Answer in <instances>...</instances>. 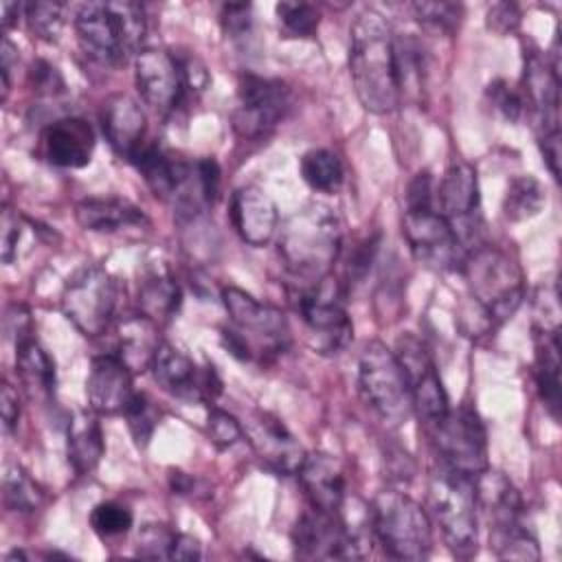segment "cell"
<instances>
[{
	"mask_svg": "<svg viewBox=\"0 0 562 562\" xmlns=\"http://www.w3.org/2000/svg\"><path fill=\"white\" fill-rule=\"evenodd\" d=\"M349 75L367 112L389 114L397 108L395 33L375 9H362L349 29Z\"/></svg>",
	"mask_w": 562,
	"mask_h": 562,
	"instance_id": "1",
	"label": "cell"
},
{
	"mask_svg": "<svg viewBox=\"0 0 562 562\" xmlns=\"http://www.w3.org/2000/svg\"><path fill=\"white\" fill-rule=\"evenodd\" d=\"M340 246L342 226L331 206L310 202L294 211L279 233V257L294 290L314 285L331 274Z\"/></svg>",
	"mask_w": 562,
	"mask_h": 562,
	"instance_id": "2",
	"label": "cell"
},
{
	"mask_svg": "<svg viewBox=\"0 0 562 562\" xmlns=\"http://www.w3.org/2000/svg\"><path fill=\"white\" fill-rule=\"evenodd\" d=\"M476 512L490 527V547L501 560H538L540 547L527 522V512L516 485L490 465L474 476Z\"/></svg>",
	"mask_w": 562,
	"mask_h": 562,
	"instance_id": "3",
	"label": "cell"
},
{
	"mask_svg": "<svg viewBox=\"0 0 562 562\" xmlns=\"http://www.w3.org/2000/svg\"><path fill=\"white\" fill-rule=\"evenodd\" d=\"M75 33L90 59L119 66L130 55L140 53L147 24L140 4L86 2L75 13Z\"/></svg>",
	"mask_w": 562,
	"mask_h": 562,
	"instance_id": "4",
	"label": "cell"
},
{
	"mask_svg": "<svg viewBox=\"0 0 562 562\" xmlns=\"http://www.w3.org/2000/svg\"><path fill=\"white\" fill-rule=\"evenodd\" d=\"M222 303L231 327L222 329V345L239 360H266L290 345V327L281 310L257 301L235 285L222 288Z\"/></svg>",
	"mask_w": 562,
	"mask_h": 562,
	"instance_id": "5",
	"label": "cell"
},
{
	"mask_svg": "<svg viewBox=\"0 0 562 562\" xmlns=\"http://www.w3.org/2000/svg\"><path fill=\"white\" fill-rule=\"evenodd\" d=\"M470 288L474 305L490 325H501L516 314L525 299V279L518 261L498 246L468 250L459 270Z\"/></svg>",
	"mask_w": 562,
	"mask_h": 562,
	"instance_id": "6",
	"label": "cell"
},
{
	"mask_svg": "<svg viewBox=\"0 0 562 562\" xmlns=\"http://www.w3.org/2000/svg\"><path fill=\"white\" fill-rule=\"evenodd\" d=\"M428 516L441 529L457 558H472L479 547L474 479L439 463L428 479Z\"/></svg>",
	"mask_w": 562,
	"mask_h": 562,
	"instance_id": "7",
	"label": "cell"
},
{
	"mask_svg": "<svg viewBox=\"0 0 562 562\" xmlns=\"http://www.w3.org/2000/svg\"><path fill=\"white\" fill-rule=\"evenodd\" d=\"M369 522L384 553L395 560H424L432 549V520L408 494L380 492L369 509Z\"/></svg>",
	"mask_w": 562,
	"mask_h": 562,
	"instance_id": "8",
	"label": "cell"
},
{
	"mask_svg": "<svg viewBox=\"0 0 562 562\" xmlns=\"http://www.w3.org/2000/svg\"><path fill=\"white\" fill-rule=\"evenodd\" d=\"M358 389L364 404L391 428L406 424L415 413L402 364L395 351L380 340H371L360 353Z\"/></svg>",
	"mask_w": 562,
	"mask_h": 562,
	"instance_id": "9",
	"label": "cell"
},
{
	"mask_svg": "<svg viewBox=\"0 0 562 562\" xmlns=\"http://www.w3.org/2000/svg\"><path fill=\"white\" fill-rule=\"evenodd\" d=\"M296 310L307 329L310 345L318 353H340L353 338V325L345 305V290L334 274L296 290Z\"/></svg>",
	"mask_w": 562,
	"mask_h": 562,
	"instance_id": "10",
	"label": "cell"
},
{
	"mask_svg": "<svg viewBox=\"0 0 562 562\" xmlns=\"http://www.w3.org/2000/svg\"><path fill=\"white\" fill-rule=\"evenodd\" d=\"M119 303V281L101 266L79 268L61 292L64 316L88 338L105 334Z\"/></svg>",
	"mask_w": 562,
	"mask_h": 562,
	"instance_id": "11",
	"label": "cell"
},
{
	"mask_svg": "<svg viewBox=\"0 0 562 562\" xmlns=\"http://www.w3.org/2000/svg\"><path fill=\"white\" fill-rule=\"evenodd\" d=\"M294 553L301 560H358L367 555V544L345 516L321 512L316 507L303 512L292 527Z\"/></svg>",
	"mask_w": 562,
	"mask_h": 562,
	"instance_id": "12",
	"label": "cell"
},
{
	"mask_svg": "<svg viewBox=\"0 0 562 562\" xmlns=\"http://www.w3.org/2000/svg\"><path fill=\"white\" fill-rule=\"evenodd\" d=\"M432 441L439 452V463L470 479L487 468V435L479 413L461 404L448 408L432 426Z\"/></svg>",
	"mask_w": 562,
	"mask_h": 562,
	"instance_id": "13",
	"label": "cell"
},
{
	"mask_svg": "<svg viewBox=\"0 0 562 562\" xmlns=\"http://www.w3.org/2000/svg\"><path fill=\"white\" fill-rule=\"evenodd\" d=\"M292 105V92L281 79L246 72L237 86L233 130L244 140H261L283 121Z\"/></svg>",
	"mask_w": 562,
	"mask_h": 562,
	"instance_id": "14",
	"label": "cell"
},
{
	"mask_svg": "<svg viewBox=\"0 0 562 562\" xmlns=\"http://www.w3.org/2000/svg\"><path fill=\"white\" fill-rule=\"evenodd\" d=\"M402 228L417 261L441 272L461 270L468 248L437 209L404 211Z\"/></svg>",
	"mask_w": 562,
	"mask_h": 562,
	"instance_id": "15",
	"label": "cell"
},
{
	"mask_svg": "<svg viewBox=\"0 0 562 562\" xmlns=\"http://www.w3.org/2000/svg\"><path fill=\"white\" fill-rule=\"evenodd\" d=\"M395 356L402 364V371L406 375L411 397H413V411L432 426L439 422L446 411L450 408L448 395L443 391L437 364L428 351V347L413 334H404L397 338Z\"/></svg>",
	"mask_w": 562,
	"mask_h": 562,
	"instance_id": "16",
	"label": "cell"
},
{
	"mask_svg": "<svg viewBox=\"0 0 562 562\" xmlns=\"http://www.w3.org/2000/svg\"><path fill=\"white\" fill-rule=\"evenodd\" d=\"M134 81L140 99L158 114L173 112L189 94L180 57L167 48H143L134 57Z\"/></svg>",
	"mask_w": 562,
	"mask_h": 562,
	"instance_id": "17",
	"label": "cell"
},
{
	"mask_svg": "<svg viewBox=\"0 0 562 562\" xmlns=\"http://www.w3.org/2000/svg\"><path fill=\"white\" fill-rule=\"evenodd\" d=\"M149 369L154 380L178 400L202 402L215 400L222 393V380L213 364L202 369L169 342H160Z\"/></svg>",
	"mask_w": 562,
	"mask_h": 562,
	"instance_id": "18",
	"label": "cell"
},
{
	"mask_svg": "<svg viewBox=\"0 0 562 562\" xmlns=\"http://www.w3.org/2000/svg\"><path fill=\"white\" fill-rule=\"evenodd\" d=\"M241 428L259 461H263L270 470L277 474L299 472L307 452L279 417L266 411H255Z\"/></svg>",
	"mask_w": 562,
	"mask_h": 562,
	"instance_id": "19",
	"label": "cell"
},
{
	"mask_svg": "<svg viewBox=\"0 0 562 562\" xmlns=\"http://www.w3.org/2000/svg\"><path fill=\"white\" fill-rule=\"evenodd\" d=\"M132 371L116 353L94 356L86 378L88 404L99 415L125 413L134 397Z\"/></svg>",
	"mask_w": 562,
	"mask_h": 562,
	"instance_id": "20",
	"label": "cell"
},
{
	"mask_svg": "<svg viewBox=\"0 0 562 562\" xmlns=\"http://www.w3.org/2000/svg\"><path fill=\"white\" fill-rule=\"evenodd\" d=\"M525 103L531 108L538 134H549L560 130V72L551 66L549 57L540 50L525 53Z\"/></svg>",
	"mask_w": 562,
	"mask_h": 562,
	"instance_id": "21",
	"label": "cell"
},
{
	"mask_svg": "<svg viewBox=\"0 0 562 562\" xmlns=\"http://www.w3.org/2000/svg\"><path fill=\"white\" fill-rule=\"evenodd\" d=\"M435 209L452 224L461 239L463 228L472 224V217L479 211V180L470 162L452 160L448 165L435 187Z\"/></svg>",
	"mask_w": 562,
	"mask_h": 562,
	"instance_id": "22",
	"label": "cell"
},
{
	"mask_svg": "<svg viewBox=\"0 0 562 562\" xmlns=\"http://www.w3.org/2000/svg\"><path fill=\"white\" fill-rule=\"evenodd\" d=\"M231 222L250 246H266L279 228V211L268 191L257 184L239 187L231 198Z\"/></svg>",
	"mask_w": 562,
	"mask_h": 562,
	"instance_id": "23",
	"label": "cell"
},
{
	"mask_svg": "<svg viewBox=\"0 0 562 562\" xmlns=\"http://www.w3.org/2000/svg\"><path fill=\"white\" fill-rule=\"evenodd\" d=\"M42 149L50 165L61 169H81L94 151V130L79 116H64L46 125Z\"/></svg>",
	"mask_w": 562,
	"mask_h": 562,
	"instance_id": "24",
	"label": "cell"
},
{
	"mask_svg": "<svg viewBox=\"0 0 562 562\" xmlns=\"http://www.w3.org/2000/svg\"><path fill=\"white\" fill-rule=\"evenodd\" d=\"M101 127L110 143V147L125 160H134V156L145 147L147 119L140 105L127 94H112L101 110Z\"/></svg>",
	"mask_w": 562,
	"mask_h": 562,
	"instance_id": "25",
	"label": "cell"
},
{
	"mask_svg": "<svg viewBox=\"0 0 562 562\" xmlns=\"http://www.w3.org/2000/svg\"><path fill=\"white\" fill-rule=\"evenodd\" d=\"M296 474L312 507L329 514H338L342 509L347 481L345 470L336 457L327 452L305 454Z\"/></svg>",
	"mask_w": 562,
	"mask_h": 562,
	"instance_id": "26",
	"label": "cell"
},
{
	"mask_svg": "<svg viewBox=\"0 0 562 562\" xmlns=\"http://www.w3.org/2000/svg\"><path fill=\"white\" fill-rule=\"evenodd\" d=\"M75 217L83 231L92 233H116L130 226L147 224L145 213L134 202L116 195L81 200L75 206Z\"/></svg>",
	"mask_w": 562,
	"mask_h": 562,
	"instance_id": "27",
	"label": "cell"
},
{
	"mask_svg": "<svg viewBox=\"0 0 562 562\" xmlns=\"http://www.w3.org/2000/svg\"><path fill=\"white\" fill-rule=\"evenodd\" d=\"M160 347L158 323L145 314L127 316L116 327V356L130 367L132 373L151 367V360Z\"/></svg>",
	"mask_w": 562,
	"mask_h": 562,
	"instance_id": "28",
	"label": "cell"
},
{
	"mask_svg": "<svg viewBox=\"0 0 562 562\" xmlns=\"http://www.w3.org/2000/svg\"><path fill=\"white\" fill-rule=\"evenodd\" d=\"M103 450V432L94 411L72 413L66 428V452L72 470L77 474H90L99 465Z\"/></svg>",
	"mask_w": 562,
	"mask_h": 562,
	"instance_id": "29",
	"label": "cell"
},
{
	"mask_svg": "<svg viewBox=\"0 0 562 562\" xmlns=\"http://www.w3.org/2000/svg\"><path fill=\"white\" fill-rule=\"evenodd\" d=\"M533 345H536V362L533 375L540 400L547 411L558 419L560 411V334L536 329L533 327Z\"/></svg>",
	"mask_w": 562,
	"mask_h": 562,
	"instance_id": "30",
	"label": "cell"
},
{
	"mask_svg": "<svg viewBox=\"0 0 562 562\" xmlns=\"http://www.w3.org/2000/svg\"><path fill=\"white\" fill-rule=\"evenodd\" d=\"M182 301L180 285L167 270H149L138 285V307L140 314L149 316L156 323L171 318Z\"/></svg>",
	"mask_w": 562,
	"mask_h": 562,
	"instance_id": "31",
	"label": "cell"
},
{
	"mask_svg": "<svg viewBox=\"0 0 562 562\" xmlns=\"http://www.w3.org/2000/svg\"><path fill=\"white\" fill-rule=\"evenodd\" d=\"M15 371L31 393H55V360L35 338L15 345Z\"/></svg>",
	"mask_w": 562,
	"mask_h": 562,
	"instance_id": "32",
	"label": "cell"
},
{
	"mask_svg": "<svg viewBox=\"0 0 562 562\" xmlns=\"http://www.w3.org/2000/svg\"><path fill=\"white\" fill-rule=\"evenodd\" d=\"M547 202L544 187L533 176H518L509 182L505 200H503V213L509 222H522L542 211Z\"/></svg>",
	"mask_w": 562,
	"mask_h": 562,
	"instance_id": "33",
	"label": "cell"
},
{
	"mask_svg": "<svg viewBox=\"0 0 562 562\" xmlns=\"http://www.w3.org/2000/svg\"><path fill=\"white\" fill-rule=\"evenodd\" d=\"M342 162L329 149H310L301 156V176L314 189L331 193L342 182Z\"/></svg>",
	"mask_w": 562,
	"mask_h": 562,
	"instance_id": "34",
	"label": "cell"
},
{
	"mask_svg": "<svg viewBox=\"0 0 562 562\" xmlns=\"http://www.w3.org/2000/svg\"><path fill=\"white\" fill-rule=\"evenodd\" d=\"M4 505L13 512H35L44 503V490L18 465L7 468L2 479Z\"/></svg>",
	"mask_w": 562,
	"mask_h": 562,
	"instance_id": "35",
	"label": "cell"
},
{
	"mask_svg": "<svg viewBox=\"0 0 562 562\" xmlns=\"http://www.w3.org/2000/svg\"><path fill=\"white\" fill-rule=\"evenodd\" d=\"M24 20L40 40L55 42L64 26V4L59 2H26Z\"/></svg>",
	"mask_w": 562,
	"mask_h": 562,
	"instance_id": "36",
	"label": "cell"
},
{
	"mask_svg": "<svg viewBox=\"0 0 562 562\" xmlns=\"http://www.w3.org/2000/svg\"><path fill=\"white\" fill-rule=\"evenodd\" d=\"M178 533L180 531H173L162 522L143 525L136 538V555L147 560H171Z\"/></svg>",
	"mask_w": 562,
	"mask_h": 562,
	"instance_id": "37",
	"label": "cell"
},
{
	"mask_svg": "<svg viewBox=\"0 0 562 562\" xmlns=\"http://www.w3.org/2000/svg\"><path fill=\"white\" fill-rule=\"evenodd\" d=\"M277 18L285 33L294 37H310L318 29L321 13L314 4L310 2H279L274 7Z\"/></svg>",
	"mask_w": 562,
	"mask_h": 562,
	"instance_id": "38",
	"label": "cell"
},
{
	"mask_svg": "<svg viewBox=\"0 0 562 562\" xmlns=\"http://www.w3.org/2000/svg\"><path fill=\"white\" fill-rule=\"evenodd\" d=\"M123 415L127 419V428H130L136 446L145 448L154 435L156 424H158V411H156L154 402L145 393H134V397L127 404Z\"/></svg>",
	"mask_w": 562,
	"mask_h": 562,
	"instance_id": "39",
	"label": "cell"
},
{
	"mask_svg": "<svg viewBox=\"0 0 562 562\" xmlns=\"http://www.w3.org/2000/svg\"><path fill=\"white\" fill-rule=\"evenodd\" d=\"M134 522L132 512L116 503V501H105L94 505V509L90 512V525L94 529V533H99L101 538H116L130 531Z\"/></svg>",
	"mask_w": 562,
	"mask_h": 562,
	"instance_id": "40",
	"label": "cell"
},
{
	"mask_svg": "<svg viewBox=\"0 0 562 562\" xmlns=\"http://www.w3.org/2000/svg\"><path fill=\"white\" fill-rule=\"evenodd\" d=\"M415 18L435 31H454L461 20V4L454 2H415Z\"/></svg>",
	"mask_w": 562,
	"mask_h": 562,
	"instance_id": "41",
	"label": "cell"
},
{
	"mask_svg": "<svg viewBox=\"0 0 562 562\" xmlns=\"http://www.w3.org/2000/svg\"><path fill=\"white\" fill-rule=\"evenodd\" d=\"M206 430H209V437L211 441L220 448V450H226V448H233L241 435H244V428L241 424L226 411L217 408V406H211L209 408V419H206Z\"/></svg>",
	"mask_w": 562,
	"mask_h": 562,
	"instance_id": "42",
	"label": "cell"
},
{
	"mask_svg": "<svg viewBox=\"0 0 562 562\" xmlns=\"http://www.w3.org/2000/svg\"><path fill=\"white\" fill-rule=\"evenodd\" d=\"M24 220L18 211L4 206L2 209V217H0V252H2V261L9 266L18 259V244L22 239V231H24Z\"/></svg>",
	"mask_w": 562,
	"mask_h": 562,
	"instance_id": "43",
	"label": "cell"
},
{
	"mask_svg": "<svg viewBox=\"0 0 562 562\" xmlns=\"http://www.w3.org/2000/svg\"><path fill=\"white\" fill-rule=\"evenodd\" d=\"M487 99L494 105V110L498 114H503V119H507L509 123L520 119L525 101L516 90H512V86H507V81H503V79L492 81L487 86Z\"/></svg>",
	"mask_w": 562,
	"mask_h": 562,
	"instance_id": "44",
	"label": "cell"
},
{
	"mask_svg": "<svg viewBox=\"0 0 562 562\" xmlns=\"http://www.w3.org/2000/svg\"><path fill=\"white\" fill-rule=\"evenodd\" d=\"M29 81L37 94H46V97H57L66 90V81L61 72L57 70V66H53L46 59H35L31 64Z\"/></svg>",
	"mask_w": 562,
	"mask_h": 562,
	"instance_id": "45",
	"label": "cell"
},
{
	"mask_svg": "<svg viewBox=\"0 0 562 562\" xmlns=\"http://www.w3.org/2000/svg\"><path fill=\"white\" fill-rule=\"evenodd\" d=\"M536 329L558 331V285L555 283H542L536 290Z\"/></svg>",
	"mask_w": 562,
	"mask_h": 562,
	"instance_id": "46",
	"label": "cell"
},
{
	"mask_svg": "<svg viewBox=\"0 0 562 562\" xmlns=\"http://www.w3.org/2000/svg\"><path fill=\"white\" fill-rule=\"evenodd\" d=\"M435 209V182L428 171H419L406 187V211Z\"/></svg>",
	"mask_w": 562,
	"mask_h": 562,
	"instance_id": "47",
	"label": "cell"
},
{
	"mask_svg": "<svg viewBox=\"0 0 562 562\" xmlns=\"http://www.w3.org/2000/svg\"><path fill=\"white\" fill-rule=\"evenodd\" d=\"M220 22H222V29H224L226 35H231V37H241V35H246L248 29H250L252 9H250V4H244V2L224 4V7H222V13H220Z\"/></svg>",
	"mask_w": 562,
	"mask_h": 562,
	"instance_id": "48",
	"label": "cell"
},
{
	"mask_svg": "<svg viewBox=\"0 0 562 562\" xmlns=\"http://www.w3.org/2000/svg\"><path fill=\"white\" fill-rule=\"evenodd\" d=\"M4 334L13 340V345H20L29 338H33V323L31 314L24 305L11 303L4 312Z\"/></svg>",
	"mask_w": 562,
	"mask_h": 562,
	"instance_id": "49",
	"label": "cell"
},
{
	"mask_svg": "<svg viewBox=\"0 0 562 562\" xmlns=\"http://www.w3.org/2000/svg\"><path fill=\"white\" fill-rule=\"evenodd\" d=\"M195 169H198V180H200V189H202V198L206 204H213L220 191V165L213 158H200L195 160Z\"/></svg>",
	"mask_w": 562,
	"mask_h": 562,
	"instance_id": "50",
	"label": "cell"
},
{
	"mask_svg": "<svg viewBox=\"0 0 562 562\" xmlns=\"http://www.w3.org/2000/svg\"><path fill=\"white\" fill-rule=\"evenodd\" d=\"M520 24V13L514 4H507V2H501V4H494L490 11H487V26L501 35H507L512 31H516V26Z\"/></svg>",
	"mask_w": 562,
	"mask_h": 562,
	"instance_id": "51",
	"label": "cell"
},
{
	"mask_svg": "<svg viewBox=\"0 0 562 562\" xmlns=\"http://www.w3.org/2000/svg\"><path fill=\"white\" fill-rule=\"evenodd\" d=\"M0 411H2V428L9 435V432H13V428L18 426V419H20V397H18V391L9 382H2Z\"/></svg>",
	"mask_w": 562,
	"mask_h": 562,
	"instance_id": "52",
	"label": "cell"
},
{
	"mask_svg": "<svg viewBox=\"0 0 562 562\" xmlns=\"http://www.w3.org/2000/svg\"><path fill=\"white\" fill-rule=\"evenodd\" d=\"M375 248H378V239H364V241L356 248L353 257L349 259V268H347L349 279H351V277H353V279H362V277L367 274V270H369V266H371V261H373Z\"/></svg>",
	"mask_w": 562,
	"mask_h": 562,
	"instance_id": "53",
	"label": "cell"
},
{
	"mask_svg": "<svg viewBox=\"0 0 562 562\" xmlns=\"http://www.w3.org/2000/svg\"><path fill=\"white\" fill-rule=\"evenodd\" d=\"M540 151L544 156V162L555 180H560V130L549 134H538Z\"/></svg>",
	"mask_w": 562,
	"mask_h": 562,
	"instance_id": "54",
	"label": "cell"
},
{
	"mask_svg": "<svg viewBox=\"0 0 562 562\" xmlns=\"http://www.w3.org/2000/svg\"><path fill=\"white\" fill-rule=\"evenodd\" d=\"M18 64V48L11 44V40L4 35L2 37V48H0V75H2V101L7 99L9 86H11V68Z\"/></svg>",
	"mask_w": 562,
	"mask_h": 562,
	"instance_id": "55",
	"label": "cell"
},
{
	"mask_svg": "<svg viewBox=\"0 0 562 562\" xmlns=\"http://www.w3.org/2000/svg\"><path fill=\"white\" fill-rule=\"evenodd\" d=\"M169 487L173 494H191L195 487V479H191L184 472H171L169 474Z\"/></svg>",
	"mask_w": 562,
	"mask_h": 562,
	"instance_id": "56",
	"label": "cell"
},
{
	"mask_svg": "<svg viewBox=\"0 0 562 562\" xmlns=\"http://www.w3.org/2000/svg\"><path fill=\"white\" fill-rule=\"evenodd\" d=\"M2 29L7 31L11 24H15V18L24 11V4H15V2H2Z\"/></svg>",
	"mask_w": 562,
	"mask_h": 562,
	"instance_id": "57",
	"label": "cell"
}]
</instances>
